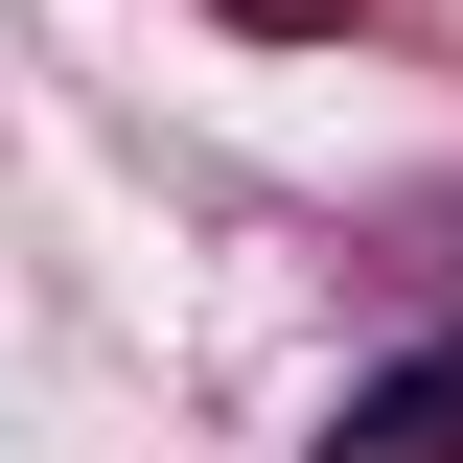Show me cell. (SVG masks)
<instances>
[{
  "label": "cell",
  "instance_id": "6da1fadb",
  "mask_svg": "<svg viewBox=\"0 0 463 463\" xmlns=\"http://www.w3.org/2000/svg\"><path fill=\"white\" fill-rule=\"evenodd\" d=\"M325 463H463V347H394V371L325 417Z\"/></svg>",
  "mask_w": 463,
  "mask_h": 463
},
{
  "label": "cell",
  "instance_id": "7a4b0ae2",
  "mask_svg": "<svg viewBox=\"0 0 463 463\" xmlns=\"http://www.w3.org/2000/svg\"><path fill=\"white\" fill-rule=\"evenodd\" d=\"M209 24H255V47H325V24H371V0H209Z\"/></svg>",
  "mask_w": 463,
  "mask_h": 463
}]
</instances>
